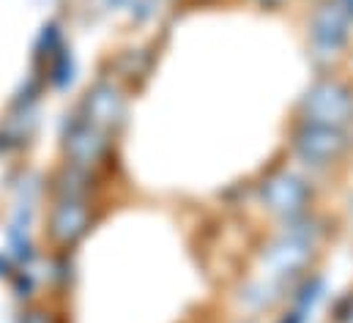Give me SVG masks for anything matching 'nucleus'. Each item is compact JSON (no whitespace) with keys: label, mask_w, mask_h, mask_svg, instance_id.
Returning <instances> with one entry per match:
<instances>
[{"label":"nucleus","mask_w":353,"mask_h":323,"mask_svg":"<svg viewBox=\"0 0 353 323\" xmlns=\"http://www.w3.org/2000/svg\"><path fill=\"white\" fill-rule=\"evenodd\" d=\"M126 93H129V85H123L115 75H110V72L99 75L83 90L74 115L115 137L118 129L126 121V107H129V96Z\"/></svg>","instance_id":"nucleus-1"},{"label":"nucleus","mask_w":353,"mask_h":323,"mask_svg":"<svg viewBox=\"0 0 353 323\" xmlns=\"http://www.w3.org/2000/svg\"><path fill=\"white\" fill-rule=\"evenodd\" d=\"M96 225V200L50 197L44 217V242L55 252H72Z\"/></svg>","instance_id":"nucleus-2"},{"label":"nucleus","mask_w":353,"mask_h":323,"mask_svg":"<svg viewBox=\"0 0 353 323\" xmlns=\"http://www.w3.org/2000/svg\"><path fill=\"white\" fill-rule=\"evenodd\" d=\"M110 154H112V135L72 115V121L61 132V159L66 164L99 173L107 164Z\"/></svg>","instance_id":"nucleus-3"},{"label":"nucleus","mask_w":353,"mask_h":323,"mask_svg":"<svg viewBox=\"0 0 353 323\" xmlns=\"http://www.w3.org/2000/svg\"><path fill=\"white\" fill-rule=\"evenodd\" d=\"M263 197L274 211H293V208H299V200H301V181H296L293 175L274 178V181H268Z\"/></svg>","instance_id":"nucleus-4"},{"label":"nucleus","mask_w":353,"mask_h":323,"mask_svg":"<svg viewBox=\"0 0 353 323\" xmlns=\"http://www.w3.org/2000/svg\"><path fill=\"white\" fill-rule=\"evenodd\" d=\"M151 63H154V58L145 55L143 50H121L118 58L112 61V72L110 75H115L123 85H129L132 75H134V80H145L148 72H151Z\"/></svg>","instance_id":"nucleus-5"},{"label":"nucleus","mask_w":353,"mask_h":323,"mask_svg":"<svg viewBox=\"0 0 353 323\" xmlns=\"http://www.w3.org/2000/svg\"><path fill=\"white\" fill-rule=\"evenodd\" d=\"M17 323H61L58 321V313L47 304H28L22 313H19V321Z\"/></svg>","instance_id":"nucleus-6"},{"label":"nucleus","mask_w":353,"mask_h":323,"mask_svg":"<svg viewBox=\"0 0 353 323\" xmlns=\"http://www.w3.org/2000/svg\"><path fill=\"white\" fill-rule=\"evenodd\" d=\"M6 268H8V263H6V257H0V277H3V274H8Z\"/></svg>","instance_id":"nucleus-7"},{"label":"nucleus","mask_w":353,"mask_h":323,"mask_svg":"<svg viewBox=\"0 0 353 323\" xmlns=\"http://www.w3.org/2000/svg\"><path fill=\"white\" fill-rule=\"evenodd\" d=\"M263 3H276V0H263Z\"/></svg>","instance_id":"nucleus-8"}]
</instances>
